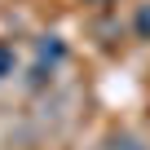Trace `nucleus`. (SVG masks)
Returning a JSON list of instances; mask_svg holds the SVG:
<instances>
[{
    "label": "nucleus",
    "mask_w": 150,
    "mask_h": 150,
    "mask_svg": "<svg viewBox=\"0 0 150 150\" xmlns=\"http://www.w3.org/2000/svg\"><path fill=\"white\" fill-rule=\"evenodd\" d=\"M62 57H66V44H62L57 35H44V40H40V49H35V80H44V75H49Z\"/></svg>",
    "instance_id": "obj_1"
},
{
    "label": "nucleus",
    "mask_w": 150,
    "mask_h": 150,
    "mask_svg": "<svg viewBox=\"0 0 150 150\" xmlns=\"http://www.w3.org/2000/svg\"><path fill=\"white\" fill-rule=\"evenodd\" d=\"M84 5H115V0H84Z\"/></svg>",
    "instance_id": "obj_4"
},
{
    "label": "nucleus",
    "mask_w": 150,
    "mask_h": 150,
    "mask_svg": "<svg viewBox=\"0 0 150 150\" xmlns=\"http://www.w3.org/2000/svg\"><path fill=\"white\" fill-rule=\"evenodd\" d=\"M13 66H18V53H13V44L9 40H0V84L13 75Z\"/></svg>",
    "instance_id": "obj_2"
},
{
    "label": "nucleus",
    "mask_w": 150,
    "mask_h": 150,
    "mask_svg": "<svg viewBox=\"0 0 150 150\" xmlns=\"http://www.w3.org/2000/svg\"><path fill=\"white\" fill-rule=\"evenodd\" d=\"M132 31H137V40H150V5H141L132 13Z\"/></svg>",
    "instance_id": "obj_3"
}]
</instances>
